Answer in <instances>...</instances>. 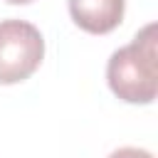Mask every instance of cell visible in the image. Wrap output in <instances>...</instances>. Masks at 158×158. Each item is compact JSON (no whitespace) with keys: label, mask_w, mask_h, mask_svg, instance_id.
Wrapping results in <instances>:
<instances>
[{"label":"cell","mask_w":158,"mask_h":158,"mask_svg":"<svg viewBox=\"0 0 158 158\" xmlns=\"http://www.w3.org/2000/svg\"><path fill=\"white\" fill-rule=\"evenodd\" d=\"M111 91L126 104H151L158 91L156 25H146L131 44L116 49L106 67Z\"/></svg>","instance_id":"1"},{"label":"cell","mask_w":158,"mask_h":158,"mask_svg":"<svg viewBox=\"0 0 158 158\" xmlns=\"http://www.w3.org/2000/svg\"><path fill=\"white\" fill-rule=\"evenodd\" d=\"M44 57L42 32L25 20L0 22V84L30 79Z\"/></svg>","instance_id":"2"},{"label":"cell","mask_w":158,"mask_h":158,"mask_svg":"<svg viewBox=\"0 0 158 158\" xmlns=\"http://www.w3.org/2000/svg\"><path fill=\"white\" fill-rule=\"evenodd\" d=\"M126 0H69V15L84 32L106 35L123 20Z\"/></svg>","instance_id":"3"},{"label":"cell","mask_w":158,"mask_h":158,"mask_svg":"<svg viewBox=\"0 0 158 158\" xmlns=\"http://www.w3.org/2000/svg\"><path fill=\"white\" fill-rule=\"evenodd\" d=\"M109 158H153L148 151H143V148H133V146H126V148H118V151H114Z\"/></svg>","instance_id":"4"},{"label":"cell","mask_w":158,"mask_h":158,"mask_svg":"<svg viewBox=\"0 0 158 158\" xmlns=\"http://www.w3.org/2000/svg\"><path fill=\"white\" fill-rule=\"evenodd\" d=\"M5 2H10V5H27V2H32V0H5Z\"/></svg>","instance_id":"5"}]
</instances>
